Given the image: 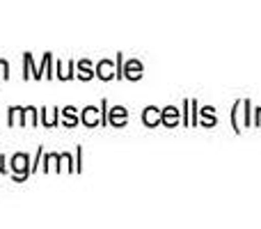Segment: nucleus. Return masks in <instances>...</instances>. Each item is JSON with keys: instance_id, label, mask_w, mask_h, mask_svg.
I'll list each match as a JSON object with an SVG mask.
<instances>
[{"instance_id": "nucleus-9", "label": "nucleus", "mask_w": 261, "mask_h": 229, "mask_svg": "<svg viewBox=\"0 0 261 229\" xmlns=\"http://www.w3.org/2000/svg\"><path fill=\"white\" fill-rule=\"evenodd\" d=\"M81 71H83V73H78V76H81V78H85V81L92 76V73H90V67H87V62H83V64H81Z\"/></svg>"}, {"instance_id": "nucleus-3", "label": "nucleus", "mask_w": 261, "mask_h": 229, "mask_svg": "<svg viewBox=\"0 0 261 229\" xmlns=\"http://www.w3.org/2000/svg\"><path fill=\"white\" fill-rule=\"evenodd\" d=\"M96 113H99L96 108H85V113H83V121H85L87 126H94L96 124Z\"/></svg>"}, {"instance_id": "nucleus-1", "label": "nucleus", "mask_w": 261, "mask_h": 229, "mask_svg": "<svg viewBox=\"0 0 261 229\" xmlns=\"http://www.w3.org/2000/svg\"><path fill=\"white\" fill-rule=\"evenodd\" d=\"M12 170L16 172V179H25L30 174V167H28V156L25 154H16L12 158Z\"/></svg>"}, {"instance_id": "nucleus-7", "label": "nucleus", "mask_w": 261, "mask_h": 229, "mask_svg": "<svg viewBox=\"0 0 261 229\" xmlns=\"http://www.w3.org/2000/svg\"><path fill=\"white\" fill-rule=\"evenodd\" d=\"M0 78H9V64L0 60Z\"/></svg>"}, {"instance_id": "nucleus-4", "label": "nucleus", "mask_w": 261, "mask_h": 229, "mask_svg": "<svg viewBox=\"0 0 261 229\" xmlns=\"http://www.w3.org/2000/svg\"><path fill=\"white\" fill-rule=\"evenodd\" d=\"M113 124H124V119H126V113H124V108H113Z\"/></svg>"}, {"instance_id": "nucleus-2", "label": "nucleus", "mask_w": 261, "mask_h": 229, "mask_svg": "<svg viewBox=\"0 0 261 229\" xmlns=\"http://www.w3.org/2000/svg\"><path fill=\"white\" fill-rule=\"evenodd\" d=\"M25 113H28V108H12V115H9V124H12V126L25 124Z\"/></svg>"}, {"instance_id": "nucleus-10", "label": "nucleus", "mask_w": 261, "mask_h": 229, "mask_svg": "<svg viewBox=\"0 0 261 229\" xmlns=\"http://www.w3.org/2000/svg\"><path fill=\"white\" fill-rule=\"evenodd\" d=\"M67 113V124H76V117H73V108H64Z\"/></svg>"}, {"instance_id": "nucleus-5", "label": "nucleus", "mask_w": 261, "mask_h": 229, "mask_svg": "<svg viewBox=\"0 0 261 229\" xmlns=\"http://www.w3.org/2000/svg\"><path fill=\"white\" fill-rule=\"evenodd\" d=\"M156 119H158L156 108H149V110H147V115H144V121H147V124H156Z\"/></svg>"}, {"instance_id": "nucleus-11", "label": "nucleus", "mask_w": 261, "mask_h": 229, "mask_svg": "<svg viewBox=\"0 0 261 229\" xmlns=\"http://www.w3.org/2000/svg\"><path fill=\"white\" fill-rule=\"evenodd\" d=\"M3 163H5V158L0 156V172H5V167H3Z\"/></svg>"}, {"instance_id": "nucleus-6", "label": "nucleus", "mask_w": 261, "mask_h": 229, "mask_svg": "<svg viewBox=\"0 0 261 229\" xmlns=\"http://www.w3.org/2000/svg\"><path fill=\"white\" fill-rule=\"evenodd\" d=\"M128 78H140V64L138 62L128 64Z\"/></svg>"}, {"instance_id": "nucleus-8", "label": "nucleus", "mask_w": 261, "mask_h": 229, "mask_svg": "<svg viewBox=\"0 0 261 229\" xmlns=\"http://www.w3.org/2000/svg\"><path fill=\"white\" fill-rule=\"evenodd\" d=\"M99 76L101 78H110V76H113V73H110V64H101V73H99Z\"/></svg>"}]
</instances>
